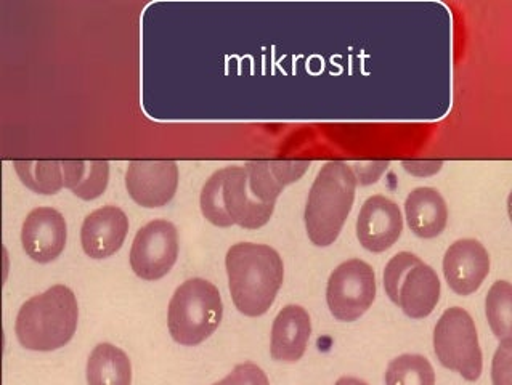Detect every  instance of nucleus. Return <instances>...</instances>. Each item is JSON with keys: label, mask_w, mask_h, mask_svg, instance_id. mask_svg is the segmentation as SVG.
<instances>
[{"label": "nucleus", "mask_w": 512, "mask_h": 385, "mask_svg": "<svg viewBox=\"0 0 512 385\" xmlns=\"http://www.w3.org/2000/svg\"><path fill=\"white\" fill-rule=\"evenodd\" d=\"M225 267L238 312L251 318L269 312L285 276L280 254L267 244L238 243L228 249Z\"/></svg>", "instance_id": "nucleus-1"}, {"label": "nucleus", "mask_w": 512, "mask_h": 385, "mask_svg": "<svg viewBox=\"0 0 512 385\" xmlns=\"http://www.w3.org/2000/svg\"><path fill=\"white\" fill-rule=\"evenodd\" d=\"M78 300L70 288L57 284L26 300L18 312V341L34 352H53L65 347L78 328Z\"/></svg>", "instance_id": "nucleus-2"}, {"label": "nucleus", "mask_w": 512, "mask_h": 385, "mask_svg": "<svg viewBox=\"0 0 512 385\" xmlns=\"http://www.w3.org/2000/svg\"><path fill=\"white\" fill-rule=\"evenodd\" d=\"M357 183L354 169L342 161H330L318 172L304 214L309 240L318 248L338 240L354 206Z\"/></svg>", "instance_id": "nucleus-3"}, {"label": "nucleus", "mask_w": 512, "mask_h": 385, "mask_svg": "<svg viewBox=\"0 0 512 385\" xmlns=\"http://www.w3.org/2000/svg\"><path fill=\"white\" fill-rule=\"evenodd\" d=\"M222 317L219 289L203 278H193L174 292L167 310V328L177 344L195 347L216 333Z\"/></svg>", "instance_id": "nucleus-4"}, {"label": "nucleus", "mask_w": 512, "mask_h": 385, "mask_svg": "<svg viewBox=\"0 0 512 385\" xmlns=\"http://www.w3.org/2000/svg\"><path fill=\"white\" fill-rule=\"evenodd\" d=\"M387 296L411 320L429 317L440 300L439 275L411 252H399L384 270Z\"/></svg>", "instance_id": "nucleus-5"}, {"label": "nucleus", "mask_w": 512, "mask_h": 385, "mask_svg": "<svg viewBox=\"0 0 512 385\" xmlns=\"http://www.w3.org/2000/svg\"><path fill=\"white\" fill-rule=\"evenodd\" d=\"M434 350L443 368L476 382L482 376L484 355L480 349L476 323L464 308L452 307L443 313L434 329Z\"/></svg>", "instance_id": "nucleus-6"}, {"label": "nucleus", "mask_w": 512, "mask_h": 385, "mask_svg": "<svg viewBox=\"0 0 512 385\" xmlns=\"http://www.w3.org/2000/svg\"><path fill=\"white\" fill-rule=\"evenodd\" d=\"M376 299L373 267L360 259H350L331 273L326 302L333 317L352 323L362 318Z\"/></svg>", "instance_id": "nucleus-7"}, {"label": "nucleus", "mask_w": 512, "mask_h": 385, "mask_svg": "<svg viewBox=\"0 0 512 385\" xmlns=\"http://www.w3.org/2000/svg\"><path fill=\"white\" fill-rule=\"evenodd\" d=\"M179 257V231L174 223L158 219L147 223L135 235L131 267L145 281L161 280L171 272Z\"/></svg>", "instance_id": "nucleus-8"}, {"label": "nucleus", "mask_w": 512, "mask_h": 385, "mask_svg": "<svg viewBox=\"0 0 512 385\" xmlns=\"http://www.w3.org/2000/svg\"><path fill=\"white\" fill-rule=\"evenodd\" d=\"M126 188L139 206H166L179 188V167L174 161H132L127 167Z\"/></svg>", "instance_id": "nucleus-9"}, {"label": "nucleus", "mask_w": 512, "mask_h": 385, "mask_svg": "<svg viewBox=\"0 0 512 385\" xmlns=\"http://www.w3.org/2000/svg\"><path fill=\"white\" fill-rule=\"evenodd\" d=\"M402 231L403 215L397 203L381 195L366 199L357 220V238L366 251L379 254L391 249Z\"/></svg>", "instance_id": "nucleus-10"}, {"label": "nucleus", "mask_w": 512, "mask_h": 385, "mask_svg": "<svg viewBox=\"0 0 512 385\" xmlns=\"http://www.w3.org/2000/svg\"><path fill=\"white\" fill-rule=\"evenodd\" d=\"M68 240L66 220L53 207H37L29 212L21 228V244L34 262L50 264L65 251Z\"/></svg>", "instance_id": "nucleus-11"}, {"label": "nucleus", "mask_w": 512, "mask_h": 385, "mask_svg": "<svg viewBox=\"0 0 512 385\" xmlns=\"http://www.w3.org/2000/svg\"><path fill=\"white\" fill-rule=\"evenodd\" d=\"M490 273V256L484 244L472 238L453 243L443 257V275L458 296H471L479 291Z\"/></svg>", "instance_id": "nucleus-12"}, {"label": "nucleus", "mask_w": 512, "mask_h": 385, "mask_svg": "<svg viewBox=\"0 0 512 385\" xmlns=\"http://www.w3.org/2000/svg\"><path fill=\"white\" fill-rule=\"evenodd\" d=\"M225 179L222 187V201L225 212L232 220L233 225L257 230L269 223L272 219L275 204L262 203L252 195L249 188L248 172L244 167H224Z\"/></svg>", "instance_id": "nucleus-13"}, {"label": "nucleus", "mask_w": 512, "mask_h": 385, "mask_svg": "<svg viewBox=\"0 0 512 385\" xmlns=\"http://www.w3.org/2000/svg\"><path fill=\"white\" fill-rule=\"evenodd\" d=\"M129 231L126 212L116 206L100 207L82 223V249L90 259H106L122 248Z\"/></svg>", "instance_id": "nucleus-14"}, {"label": "nucleus", "mask_w": 512, "mask_h": 385, "mask_svg": "<svg viewBox=\"0 0 512 385\" xmlns=\"http://www.w3.org/2000/svg\"><path fill=\"white\" fill-rule=\"evenodd\" d=\"M312 334L309 313L301 305H286L273 321L270 355L273 360L296 363L304 357Z\"/></svg>", "instance_id": "nucleus-15"}, {"label": "nucleus", "mask_w": 512, "mask_h": 385, "mask_svg": "<svg viewBox=\"0 0 512 385\" xmlns=\"http://www.w3.org/2000/svg\"><path fill=\"white\" fill-rule=\"evenodd\" d=\"M310 161H249L248 172L252 195L267 204L277 203L281 191L309 171Z\"/></svg>", "instance_id": "nucleus-16"}, {"label": "nucleus", "mask_w": 512, "mask_h": 385, "mask_svg": "<svg viewBox=\"0 0 512 385\" xmlns=\"http://www.w3.org/2000/svg\"><path fill=\"white\" fill-rule=\"evenodd\" d=\"M405 217L408 227L418 238L432 240L447 228V203L435 188H416L405 201Z\"/></svg>", "instance_id": "nucleus-17"}, {"label": "nucleus", "mask_w": 512, "mask_h": 385, "mask_svg": "<svg viewBox=\"0 0 512 385\" xmlns=\"http://www.w3.org/2000/svg\"><path fill=\"white\" fill-rule=\"evenodd\" d=\"M87 384L132 385V365L126 352L108 342L97 345L87 360Z\"/></svg>", "instance_id": "nucleus-18"}, {"label": "nucleus", "mask_w": 512, "mask_h": 385, "mask_svg": "<svg viewBox=\"0 0 512 385\" xmlns=\"http://www.w3.org/2000/svg\"><path fill=\"white\" fill-rule=\"evenodd\" d=\"M63 187L73 191L82 201L102 196L110 180V164L106 161H60Z\"/></svg>", "instance_id": "nucleus-19"}, {"label": "nucleus", "mask_w": 512, "mask_h": 385, "mask_svg": "<svg viewBox=\"0 0 512 385\" xmlns=\"http://www.w3.org/2000/svg\"><path fill=\"white\" fill-rule=\"evenodd\" d=\"M21 183L39 195H55L63 187L60 161H15Z\"/></svg>", "instance_id": "nucleus-20"}, {"label": "nucleus", "mask_w": 512, "mask_h": 385, "mask_svg": "<svg viewBox=\"0 0 512 385\" xmlns=\"http://www.w3.org/2000/svg\"><path fill=\"white\" fill-rule=\"evenodd\" d=\"M488 325L498 341H512V284L496 281L485 299Z\"/></svg>", "instance_id": "nucleus-21"}, {"label": "nucleus", "mask_w": 512, "mask_h": 385, "mask_svg": "<svg viewBox=\"0 0 512 385\" xmlns=\"http://www.w3.org/2000/svg\"><path fill=\"white\" fill-rule=\"evenodd\" d=\"M386 385H435L431 361L416 353L394 358L387 366Z\"/></svg>", "instance_id": "nucleus-22"}, {"label": "nucleus", "mask_w": 512, "mask_h": 385, "mask_svg": "<svg viewBox=\"0 0 512 385\" xmlns=\"http://www.w3.org/2000/svg\"><path fill=\"white\" fill-rule=\"evenodd\" d=\"M225 169L214 172L201 191V212L204 219L219 228L233 227L232 220L225 212L224 201H222V187H224Z\"/></svg>", "instance_id": "nucleus-23"}, {"label": "nucleus", "mask_w": 512, "mask_h": 385, "mask_svg": "<svg viewBox=\"0 0 512 385\" xmlns=\"http://www.w3.org/2000/svg\"><path fill=\"white\" fill-rule=\"evenodd\" d=\"M216 385H270L269 377L256 363L246 361L235 366L232 373Z\"/></svg>", "instance_id": "nucleus-24"}, {"label": "nucleus", "mask_w": 512, "mask_h": 385, "mask_svg": "<svg viewBox=\"0 0 512 385\" xmlns=\"http://www.w3.org/2000/svg\"><path fill=\"white\" fill-rule=\"evenodd\" d=\"M493 385H512V341L500 342L492 361Z\"/></svg>", "instance_id": "nucleus-25"}, {"label": "nucleus", "mask_w": 512, "mask_h": 385, "mask_svg": "<svg viewBox=\"0 0 512 385\" xmlns=\"http://www.w3.org/2000/svg\"><path fill=\"white\" fill-rule=\"evenodd\" d=\"M334 385H370L366 384L362 379H357V377H341L338 382Z\"/></svg>", "instance_id": "nucleus-26"}, {"label": "nucleus", "mask_w": 512, "mask_h": 385, "mask_svg": "<svg viewBox=\"0 0 512 385\" xmlns=\"http://www.w3.org/2000/svg\"><path fill=\"white\" fill-rule=\"evenodd\" d=\"M508 215H509V220H511V223H512V191H511V193H509V196H508Z\"/></svg>", "instance_id": "nucleus-27"}, {"label": "nucleus", "mask_w": 512, "mask_h": 385, "mask_svg": "<svg viewBox=\"0 0 512 385\" xmlns=\"http://www.w3.org/2000/svg\"><path fill=\"white\" fill-rule=\"evenodd\" d=\"M214 385H216V384H214Z\"/></svg>", "instance_id": "nucleus-28"}]
</instances>
